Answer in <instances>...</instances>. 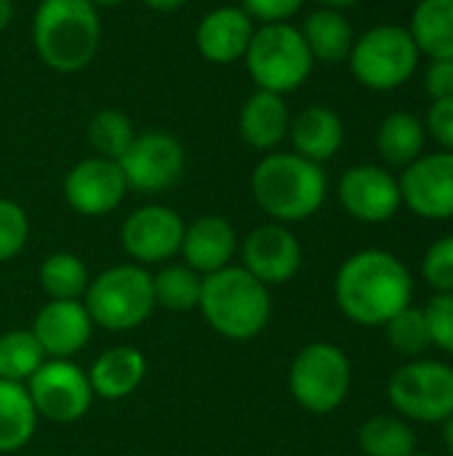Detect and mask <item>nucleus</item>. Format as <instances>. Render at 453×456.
<instances>
[{"label":"nucleus","instance_id":"1","mask_svg":"<svg viewBox=\"0 0 453 456\" xmlns=\"http://www.w3.org/2000/svg\"><path fill=\"white\" fill-rule=\"evenodd\" d=\"M334 299L344 318L360 326H384L414 299L409 267L390 251L363 248L342 262L334 278Z\"/></svg>","mask_w":453,"mask_h":456},{"label":"nucleus","instance_id":"2","mask_svg":"<svg viewBox=\"0 0 453 456\" xmlns=\"http://www.w3.org/2000/svg\"><path fill=\"white\" fill-rule=\"evenodd\" d=\"M251 195L256 206L278 224H294L315 216L328 195L323 166L291 152H267L251 171Z\"/></svg>","mask_w":453,"mask_h":456},{"label":"nucleus","instance_id":"3","mask_svg":"<svg viewBox=\"0 0 453 456\" xmlns=\"http://www.w3.org/2000/svg\"><path fill=\"white\" fill-rule=\"evenodd\" d=\"M32 45L48 69L83 72L101 45L99 8L88 0H40L32 13Z\"/></svg>","mask_w":453,"mask_h":456},{"label":"nucleus","instance_id":"4","mask_svg":"<svg viewBox=\"0 0 453 456\" xmlns=\"http://www.w3.org/2000/svg\"><path fill=\"white\" fill-rule=\"evenodd\" d=\"M203 321L224 339H256L272 318L270 286L256 281L246 267L230 265L203 278L200 305Z\"/></svg>","mask_w":453,"mask_h":456},{"label":"nucleus","instance_id":"5","mask_svg":"<svg viewBox=\"0 0 453 456\" xmlns=\"http://www.w3.org/2000/svg\"><path fill=\"white\" fill-rule=\"evenodd\" d=\"M243 61L256 88L280 96L302 88L315 67L302 29L291 21L256 24Z\"/></svg>","mask_w":453,"mask_h":456},{"label":"nucleus","instance_id":"6","mask_svg":"<svg viewBox=\"0 0 453 456\" xmlns=\"http://www.w3.org/2000/svg\"><path fill=\"white\" fill-rule=\"evenodd\" d=\"M83 305L93 326L123 334L133 331L155 313L152 273L139 265H115L91 278Z\"/></svg>","mask_w":453,"mask_h":456},{"label":"nucleus","instance_id":"7","mask_svg":"<svg viewBox=\"0 0 453 456\" xmlns=\"http://www.w3.org/2000/svg\"><path fill=\"white\" fill-rule=\"evenodd\" d=\"M352 363L334 342L304 345L288 369L291 398L310 414H334L350 395Z\"/></svg>","mask_w":453,"mask_h":456},{"label":"nucleus","instance_id":"8","mask_svg":"<svg viewBox=\"0 0 453 456\" xmlns=\"http://www.w3.org/2000/svg\"><path fill=\"white\" fill-rule=\"evenodd\" d=\"M347 61L360 86L371 91H395L414 77L419 67V48L409 29L398 24H379L355 37Z\"/></svg>","mask_w":453,"mask_h":456},{"label":"nucleus","instance_id":"9","mask_svg":"<svg viewBox=\"0 0 453 456\" xmlns=\"http://www.w3.org/2000/svg\"><path fill=\"white\" fill-rule=\"evenodd\" d=\"M387 401L406 422L443 425L453 414V366L433 358L406 361L387 382Z\"/></svg>","mask_w":453,"mask_h":456},{"label":"nucleus","instance_id":"10","mask_svg":"<svg viewBox=\"0 0 453 456\" xmlns=\"http://www.w3.org/2000/svg\"><path fill=\"white\" fill-rule=\"evenodd\" d=\"M24 387L37 417L53 425H72L83 419L96 401L88 371L75 361L45 358V363L27 379Z\"/></svg>","mask_w":453,"mask_h":456},{"label":"nucleus","instance_id":"11","mask_svg":"<svg viewBox=\"0 0 453 456\" xmlns=\"http://www.w3.org/2000/svg\"><path fill=\"white\" fill-rule=\"evenodd\" d=\"M117 163L128 190L139 195H160L182 179L187 152L174 134L144 131L133 136V142L128 144Z\"/></svg>","mask_w":453,"mask_h":456},{"label":"nucleus","instance_id":"12","mask_svg":"<svg viewBox=\"0 0 453 456\" xmlns=\"http://www.w3.org/2000/svg\"><path fill=\"white\" fill-rule=\"evenodd\" d=\"M182 235L184 219L163 203L139 206L120 224V246L139 267L168 265L182 248Z\"/></svg>","mask_w":453,"mask_h":456},{"label":"nucleus","instance_id":"13","mask_svg":"<svg viewBox=\"0 0 453 456\" xmlns=\"http://www.w3.org/2000/svg\"><path fill=\"white\" fill-rule=\"evenodd\" d=\"M125 176L117 160L109 158H83L64 176V200L67 206L88 219H99L120 208L128 195Z\"/></svg>","mask_w":453,"mask_h":456},{"label":"nucleus","instance_id":"14","mask_svg":"<svg viewBox=\"0 0 453 456\" xmlns=\"http://www.w3.org/2000/svg\"><path fill=\"white\" fill-rule=\"evenodd\" d=\"M403 203L422 219H453V152L419 155L398 179Z\"/></svg>","mask_w":453,"mask_h":456},{"label":"nucleus","instance_id":"15","mask_svg":"<svg viewBox=\"0 0 453 456\" xmlns=\"http://www.w3.org/2000/svg\"><path fill=\"white\" fill-rule=\"evenodd\" d=\"M240 259L256 281L264 286H280L288 283L304 262V251L299 238L288 230V224L267 222L254 227L240 240Z\"/></svg>","mask_w":453,"mask_h":456},{"label":"nucleus","instance_id":"16","mask_svg":"<svg viewBox=\"0 0 453 456\" xmlns=\"http://www.w3.org/2000/svg\"><path fill=\"white\" fill-rule=\"evenodd\" d=\"M339 203L352 219L363 224H382L398 214V208L403 206V198H400L398 179L387 168L363 163L342 174Z\"/></svg>","mask_w":453,"mask_h":456},{"label":"nucleus","instance_id":"17","mask_svg":"<svg viewBox=\"0 0 453 456\" xmlns=\"http://www.w3.org/2000/svg\"><path fill=\"white\" fill-rule=\"evenodd\" d=\"M93 321L83 299H48L32 318V337L43 347L45 358L72 361L93 337Z\"/></svg>","mask_w":453,"mask_h":456},{"label":"nucleus","instance_id":"18","mask_svg":"<svg viewBox=\"0 0 453 456\" xmlns=\"http://www.w3.org/2000/svg\"><path fill=\"white\" fill-rule=\"evenodd\" d=\"M240 248L238 232L227 216L219 214H203L192 222H184L182 235V259L190 270L198 275L219 273L230 265H235V254Z\"/></svg>","mask_w":453,"mask_h":456},{"label":"nucleus","instance_id":"19","mask_svg":"<svg viewBox=\"0 0 453 456\" xmlns=\"http://www.w3.org/2000/svg\"><path fill=\"white\" fill-rule=\"evenodd\" d=\"M256 21L240 5H219L203 13L195 29V45L211 64H235L246 56Z\"/></svg>","mask_w":453,"mask_h":456},{"label":"nucleus","instance_id":"20","mask_svg":"<svg viewBox=\"0 0 453 456\" xmlns=\"http://www.w3.org/2000/svg\"><path fill=\"white\" fill-rule=\"evenodd\" d=\"M291 112L280 94L256 88L240 107L238 134L256 152H275L280 142L288 136Z\"/></svg>","mask_w":453,"mask_h":456},{"label":"nucleus","instance_id":"21","mask_svg":"<svg viewBox=\"0 0 453 456\" xmlns=\"http://www.w3.org/2000/svg\"><path fill=\"white\" fill-rule=\"evenodd\" d=\"M147 374V358L131 345H117L104 350L88 369V382L93 398L123 401L139 390Z\"/></svg>","mask_w":453,"mask_h":456},{"label":"nucleus","instance_id":"22","mask_svg":"<svg viewBox=\"0 0 453 456\" xmlns=\"http://www.w3.org/2000/svg\"><path fill=\"white\" fill-rule=\"evenodd\" d=\"M288 139H291L296 155L323 166L326 160H331L342 150L344 123L331 107L312 104V107H304L299 115L291 118Z\"/></svg>","mask_w":453,"mask_h":456},{"label":"nucleus","instance_id":"23","mask_svg":"<svg viewBox=\"0 0 453 456\" xmlns=\"http://www.w3.org/2000/svg\"><path fill=\"white\" fill-rule=\"evenodd\" d=\"M299 29H302V37H304L315 61L339 64V61L350 59L355 35H352V27L342 11L318 8L304 19V24Z\"/></svg>","mask_w":453,"mask_h":456},{"label":"nucleus","instance_id":"24","mask_svg":"<svg viewBox=\"0 0 453 456\" xmlns=\"http://www.w3.org/2000/svg\"><path fill=\"white\" fill-rule=\"evenodd\" d=\"M37 411L24 385L0 379V454L24 449L37 430Z\"/></svg>","mask_w":453,"mask_h":456},{"label":"nucleus","instance_id":"25","mask_svg":"<svg viewBox=\"0 0 453 456\" xmlns=\"http://www.w3.org/2000/svg\"><path fill=\"white\" fill-rule=\"evenodd\" d=\"M419 53L453 59V0H419L409 27Z\"/></svg>","mask_w":453,"mask_h":456},{"label":"nucleus","instance_id":"26","mask_svg":"<svg viewBox=\"0 0 453 456\" xmlns=\"http://www.w3.org/2000/svg\"><path fill=\"white\" fill-rule=\"evenodd\" d=\"M425 139H427V128L411 112H390L376 128L379 155L390 166L406 168L409 163H414L425 150Z\"/></svg>","mask_w":453,"mask_h":456},{"label":"nucleus","instance_id":"27","mask_svg":"<svg viewBox=\"0 0 453 456\" xmlns=\"http://www.w3.org/2000/svg\"><path fill=\"white\" fill-rule=\"evenodd\" d=\"M358 446L366 456H414V428L398 414H374L358 430Z\"/></svg>","mask_w":453,"mask_h":456},{"label":"nucleus","instance_id":"28","mask_svg":"<svg viewBox=\"0 0 453 456\" xmlns=\"http://www.w3.org/2000/svg\"><path fill=\"white\" fill-rule=\"evenodd\" d=\"M200 291H203V275L190 270L184 262L182 265H160V270L152 275V294H155V307H163L168 313H192L200 305Z\"/></svg>","mask_w":453,"mask_h":456},{"label":"nucleus","instance_id":"29","mask_svg":"<svg viewBox=\"0 0 453 456\" xmlns=\"http://www.w3.org/2000/svg\"><path fill=\"white\" fill-rule=\"evenodd\" d=\"M40 289L48 299H83L91 275L85 262L77 254L69 251H56L43 259L37 270Z\"/></svg>","mask_w":453,"mask_h":456},{"label":"nucleus","instance_id":"30","mask_svg":"<svg viewBox=\"0 0 453 456\" xmlns=\"http://www.w3.org/2000/svg\"><path fill=\"white\" fill-rule=\"evenodd\" d=\"M43 363L45 353L29 329H11L0 334V379L27 385Z\"/></svg>","mask_w":453,"mask_h":456},{"label":"nucleus","instance_id":"31","mask_svg":"<svg viewBox=\"0 0 453 456\" xmlns=\"http://www.w3.org/2000/svg\"><path fill=\"white\" fill-rule=\"evenodd\" d=\"M85 136H88V144L93 147V155L120 160V155L133 142L136 131H133L131 118L123 110H99L91 118Z\"/></svg>","mask_w":453,"mask_h":456},{"label":"nucleus","instance_id":"32","mask_svg":"<svg viewBox=\"0 0 453 456\" xmlns=\"http://www.w3.org/2000/svg\"><path fill=\"white\" fill-rule=\"evenodd\" d=\"M384 334H387L390 347L398 355H403L406 361L425 358V353L433 347L425 313H422V307H414V305H409L395 318H390L384 323Z\"/></svg>","mask_w":453,"mask_h":456},{"label":"nucleus","instance_id":"33","mask_svg":"<svg viewBox=\"0 0 453 456\" xmlns=\"http://www.w3.org/2000/svg\"><path fill=\"white\" fill-rule=\"evenodd\" d=\"M29 240V216L27 211L11 200L0 198V262L16 259Z\"/></svg>","mask_w":453,"mask_h":456},{"label":"nucleus","instance_id":"34","mask_svg":"<svg viewBox=\"0 0 453 456\" xmlns=\"http://www.w3.org/2000/svg\"><path fill=\"white\" fill-rule=\"evenodd\" d=\"M422 275L435 294H453V235L438 238L422 262Z\"/></svg>","mask_w":453,"mask_h":456},{"label":"nucleus","instance_id":"35","mask_svg":"<svg viewBox=\"0 0 453 456\" xmlns=\"http://www.w3.org/2000/svg\"><path fill=\"white\" fill-rule=\"evenodd\" d=\"M425 321L433 347L453 358V294H435L425 307Z\"/></svg>","mask_w":453,"mask_h":456},{"label":"nucleus","instance_id":"36","mask_svg":"<svg viewBox=\"0 0 453 456\" xmlns=\"http://www.w3.org/2000/svg\"><path fill=\"white\" fill-rule=\"evenodd\" d=\"M304 0H240V8L256 21V24H272V21H288L302 11Z\"/></svg>","mask_w":453,"mask_h":456},{"label":"nucleus","instance_id":"37","mask_svg":"<svg viewBox=\"0 0 453 456\" xmlns=\"http://www.w3.org/2000/svg\"><path fill=\"white\" fill-rule=\"evenodd\" d=\"M433 139L443 147L453 152V99H441V102H433L430 112H427V126H425Z\"/></svg>","mask_w":453,"mask_h":456},{"label":"nucleus","instance_id":"38","mask_svg":"<svg viewBox=\"0 0 453 456\" xmlns=\"http://www.w3.org/2000/svg\"><path fill=\"white\" fill-rule=\"evenodd\" d=\"M425 86L433 102L453 99V59H433L425 75Z\"/></svg>","mask_w":453,"mask_h":456},{"label":"nucleus","instance_id":"39","mask_svg":"<svg viewBox=\"0 0 453 456\" xmlns=\"http://www.w3.org/2000/svg\"><path fill=\"white\" fill-rule=\"evenodd\" d=\"M187 0H142V5L158 11V13H171V11H179Z\"/></svg>","mask_w":453,"mask_h":456},{"label":"nucleus","instance_id":"40","mask_svg":"<svg viewBox=\"0 0 453 456\" xmlns=\"http://www.w3.org/2000/svg\"><path fill=\"white\" fill-rule=\"evenodd\" d=\"M13 16H16V5H13V0H0V32H5V29L11 27Z\"/></svg>","mask_w":453,"mask_h":456},{"label":"nucleus","instance_id":"41","mask_svg":"<svg viewBox=\"0 0 453 456\" xmlns=\"http://www.w3.org/2000/svg\"><path fill=\"white\" fill-rule=\"evenodd\" d=\"M443 444H446V452L453 456V414L443 422Z\"/></svg>","mask_w":453,"mask_h":456},{"label":"nucleus","instance_id":"42","mask_svg":"<svg viewBox=\"0 0 453 456\" xmlns=\"http://www.w3.org/2000/svg\"><path fill=\"white\" fill-rule=\"evenodd\" d=\"M323 8H334V11H342V8H350V5H355L358 0H318Z\"/></svg>","mask_w":453,"mask_h":456},{"label":"nucleus","instance_id":"43","mask_svg":"<svg viewBox=\"0 0 453 456\" xmlns=\"http://www.w3.org/2000/svg\"><path fill=\"white\" fill-rule=\"evenodd\" d=\"M91 5H96V8H117V5H123L125 0H88Z\"/></svg>","mask_w":453,"mask_h":456},{"label":"nucleus","instance_id":"44","mask_svg":"<svg viewBox=\"0 0 453 456\" xmlns=\"http://www.w3.org/2000/svg\"><path fill=\"white\" fill-rule=\"evenodd\" d=\"M414 456H435V454H419V452H417V454H414Z\"/></svg>","mask_w":453,"mask_h":456}]
</instances>
